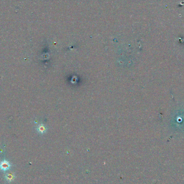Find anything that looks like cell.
I'll return each instance as SVG.
<instances>
[{
  "label": "cell",
  "mask_w": 184,
  "mask_h": 184,
  "mask_svg": "<svg viewBox=\"0 0 184 184\" xmlns=\"http://www.w3.org/2000/svg\"><path fill=\"white\" fill-rule=\"evenodd\" d=\"M12 165L8 161L4 160L0 162V169L3 171H8L10 169Z\"/></svg>",
  "instance_id": "obj_1"
},
{
  "label": "cell",
  "mask_w": 184,
  "mask_h": 184,
  "mask_svg": "<svg viewBox=\"0 0 184 184\" xmlns=\"http://www.w3.org/2000/svg\"><path fill=\"white\" fill-rule=\"evenodd\" d=\"M5 179L8 182H13L15 179V174L14 172L7 173L5 175Z\"/></svg>",
  "instance_id": "obj_2"
}]
</instances>
